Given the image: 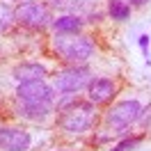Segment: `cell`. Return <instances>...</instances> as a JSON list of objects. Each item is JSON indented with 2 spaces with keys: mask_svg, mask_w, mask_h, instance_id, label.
I'll return each instance as SVG.
<instances>
[{
  "mask_svg": "<svg viewBox=\"0 0 151 151\" xmlns=\"http://www.w3.org/2000/svg\"><path fill=\"white\" fill-rule=\"evenodd\" d=\"M96 122V110H94V103L89 101H73L62 108V114H60V126L64 128L66 133H87Z\"/></svg>",
  "mask_w": 151,
  "mask_h": 151,
  "instance_id": "1",
  "label": "cell"
},
{
  "mask_svg": "<svg viewBox=\"0 0 151 151\" xmlns=\"http://www.w3.org/2000/svg\"><path fill=\"white\" fill-rule=\"evenodd\" d=\"M48 2H53V5H55V7H60V9L80 12V9H87L94 0H48Z\"/></svg>",
  "mask_w": 151,
  "mask_h": 151,
  "instance_id": "13",
  "label": "cell"
},
{
  "mask_svg": "<svg viewBox=\"0 0 151 151\" xmlns=\"http://www.w3.org/2000/svg\"><path fill=\"white\" fill-rule=\"evenodd\" d=\"M140 140H142V137H126V140L119 142L112 151H131L133 147H137V144H140Z\"/></svg>",
  "mask_w": 151,
  "mask_h": 151,
  "instance_id": "15",
  "label": "cell"
},
{
  "mask_svg": "<svg viewBox=\"0 0 151 151\" xmlns=\"http://www.w3.org/2000/svg\"><path fill=\"white\" fill-rule=\"evenodd\" d=\"M137 44H140V48L147 53V48H149V35H142V37L137 39Z\"/></svg>",
  "mask_w": 151,
  "mask_h": 151,
  "instance_id": "16",
  "label": "cell"
},
{
  "mask_svg": "<svg viewBox=\"0 0 151 151\" xmlns=\"http://www.w3.org/2000/svg\"><path fill=\"white\" fill-rule=\"evenodd\" d=\"M133 5H144V2H149V0H131Z\"/></svg>",
  "mask_w": 151,
  "mask_h": 151,
  "instance_id": "17",
  "label": "cell"
},
{
  "mask_svg": "<svg viewBox=\"0 0 151 151\" xmlns=\"http://www.w3.org/2000/svg\"><path fill=\"white\" fill-rule=\"evenodd\" d=\"M12 19H14V12H12L7 5H2V2H0V32H2V30H7V25L12 23Z\"/></svg>",
  "mask_w": 151,
  "mask_h": 151,
  "instance_id": "14",
  "label": "cell"
},
{
  "mask_svg": "<svg viewBox=\"0 0 151 151\" xmlns=\"http://www.w3.org/2000/svg\"><path fill=\"white\" fill-rule=\"evenodd\" d=\"M53 28L57 30V35H76L83 28V19H78L76 14H66L53 21Z\"/></svg>",
  "mask_w": 151,
  "mask_h": 151,
  "instance_id": "9",
  "label": "cell"
},
{
  "mask_svg": "<svg viewBox=\"0 0 151 151\" xmlns=\"http://www.w3.org/2000/svg\"><path fill=\"white\" fill-rule=\"evenodd\" d=\"M89 83H92V73L87 71L85 66H71V69H66V71L55 76V89L62 92V94L80 92Z\"/></svg>",
  "mask_w": 151,
  "mask_h": 151,
  "instance_id": "5",
  "label": "cell"
},
{
  "mask_svg": "<svg viewBox=\"0 0 151 151\" xmlns=\"http://www.w3.org/2000/svg\"><path fill=\"white\" fill-rule=\"evenodd\" d=\"M46 73V69L41 64H21L14 69V78L19 83H28V80H41Z\"/></svg>",
  "mask_w": 151,
  "mask_h": 151,
  "instance_id": "10",
  "label": "cell"
},
{
  "mask_svg": "<svg viewBox=\"0 0 151 151\" xmlns=\"http://www.w3.org/2000/svg\"><path fill=\"white\" fill-rule=\"evenodd\" d=\"M50 108L53 105H37V103H23L19 101V114L21 117H25V119H44L48 112H50Z\"/></svg>",
  "mask_w": 151,
  "mask_h": 151,
  "instance_id": "11",
  "label": "cell"
},
{
  "mask_svg": "<svg viewBox=\"0 0 151 151\" xmlns=\"http://www.w3.org/2000/svg\"><path fill=\"white\" fill-rule=\"evenodd\" d=\"M140 112L142 108L137 101H122V103L112 105L108 112H105V124H108V128H112V131L122 133L126 131L133 122H137L140 119Z\"/></svg>",
  "mask_w": 151,
  "mask_h": 151,
  "instance_id": "3",
  "label": "cell"
},
{
  "mask_svg": "<svg viewBox=\"0 0 151 151\" xmlns=\"http://www.w3.org/2000/svg\"><path fill=\"white\" fill-rule=\"evenodd\" d=\"M14 19L19 21L21 25H28V28H44L50 21V9H48L44 2L37 0H30V2H21L16 12H14Z\"/></svg>",
  "mask_w": 151,
  "mask_h": 151,
  "instance_id": "4",
  "label": "cell"
},
{
  "mask_svg": "<svg viewBox=\"0 0 151 151\" xmlns=\"http://www.w3.org/2000/svg\"><path fill=\"white\" fill-rule=\"evenodd\" d=\"M87 99H89V103H105V101H110L114 96V85L112 80H108V78H96L92 80L89 85H87Z\"/></svg>",
  "mask_w": 151,
  "mask_h": 151,
  "instance_id": "8",
  "label": "cell"
},
{
  "mask_svg": "<svg viewBox=\"0 0 151 151\" xmlns=\"http://www.w3.org/2000/svg\"><path fill=\"white\" fill-rule=\"evenodd\" d=\"M108 12H110L112 21H126L128 16H131V5L124 2V0H110Z\"/></svg>",
  "mask_w": 151,
  "mask_h": 151,
  "instance_id": "12",
  "label": "cell"
},
{
  "mask_svg": "<svg viewBox=\"0 0 151 151\" xmlns=\"http://www.w3.org/2000/svg\"><path fill=\"white\" fill-rule=\"evenodd\" d=\"M0 149L2 151H28L30 149V135L21 128H0Z\"/></svg>",
  "mask_w": 151,
  "mask_h": 151,
  "instance_id": "7",
  "label": "cell"
},
{
  "mask_svg": "<svg viewBox=\"0 0 151 151\" xmlns=\"http://www.w3.org/2000/svg\"><path fill=\"white\" fill-rule=\"evenodd\" d=\"M53 50L62 57L69 64H83L87 62L92 53H94V46L87 37H78V35H55L53 39Z\"/></svg>",
  "mask_w": 151,
  "mask_h": 151,
  "instance_id": "2",
  "label": "cell"
},
{
  "mask_svg": "<svg viewBox=\"0 0 151 151\" xmlns=\"http://www.w3.org/2000/svg\"><path fill=\"white\" fill-rule=\"evenodd\" d=\"M16 96L23 103H37V105H53V89L44 80H28L21 83L16 89Z\"/></svg>",
  "mask_w": 151,
  "mask_h": 151,
  "instance_id": "6",
  "label": "cell"
}]
</instances>
